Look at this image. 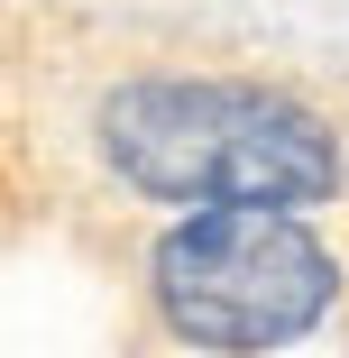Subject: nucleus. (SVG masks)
Instances as JSON below:
<instances>
[{
    "label": "nucleus",
    "mask_w": 349,
    "mask_h": 358,
    "mask_svg": "<svg viewBox=\"0 0 349 358\" xmlns=\"http://www.w3.org/2000/svg\"><path fill=\"white\" fill-rule=\"evenodd\" d=\"M74 148L148 211H322L349 193L340 101L257 64H120L92 83Z\"/></svg>",
    "instance_id": "f257e3e1"
},
{
    "label": "nucleus",
    "mask_w": 349,
    "mask_h": 358,
    "mask_svg": "<svg viewBox=\"0 0 349 358\" xmlns=\"http://www.w3.org/2000/svg\"><path fill=\"white\" fill-rule=\"evenodd\" d=\"M138 294L193 358H276L340 322L349 266L313 211H175L138 248Z\"/></svg>",
    "instance_id": "f03ea898"
}]
</instances>
